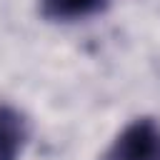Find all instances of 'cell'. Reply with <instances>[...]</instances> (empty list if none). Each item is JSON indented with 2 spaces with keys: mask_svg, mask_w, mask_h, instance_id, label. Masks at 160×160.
<instances>
[{
  "mask_svg": "<svg viewBox=\"0 0 160 160\" xmlns=\"http://www.w3.org/2000/svg\"><path fill=\"white\" fill-rule=\"evenodd\" d=\"M105 160H160V128L152 118L130 122L105 152Z\"/></svg>",
  "mask_w": 160,
  "mask_h": 160,
  "instance_id": "1",
  "label": "cell"
},
{
  "mask_svg": "<svg viewBox=\"0 0 160 160\" xmlns=\"http://www.w3.org/2000/svg\"><path fill=\"white\" fill-rule=\"evenodd\" d=\"M25 140H28L25 118L10 105H0V160H18Z\"/></svg>",
  "mask_w": 160,
  "mask_h": 160,
  "instance_id": "2",
  "label": "cell"
},
{
  "mask_svg": "<svg viewBox=\"0 0 160 160\" xmlns=\"http://www.w3.org/2000/svg\"><path fill=\"white\" fill-rule=\"evenodd\" d=\"M108 0H42V12L52 20H78L100 12Z\"/></svg>",
  "mask_w": 160,
  "mask_h": 160,
  "instance_id": "3",
  "label": "cell"
}]
</instances>
